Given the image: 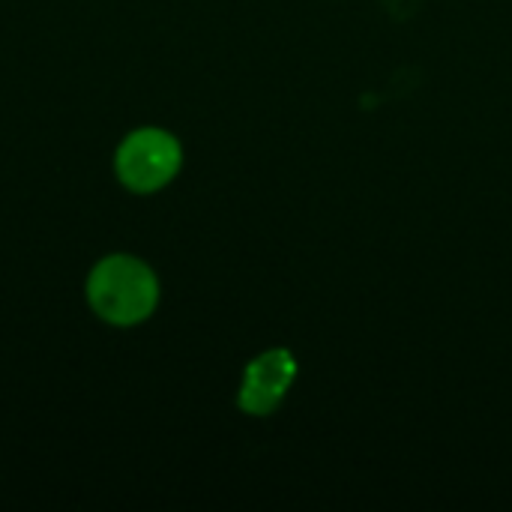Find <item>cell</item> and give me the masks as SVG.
<instances>
[{
	"label": "cell",
	"mask_w": 512,
	"mask_h": 512,
	"mask_svg": "<svg viewBox=\"0 0 512 512\" xmlns=\"http://www.w3.org/2000/svg\"><path fill=\"white\" fill-rule=\"evenodd\" d=\"M87 303L102 321L132 327L153 315L159 303V279L141 258L108 255L87 276Z\"/></svg>",
	"instance_id": "6da1fadb"
},
{
	"label": "cell",
	"mask_w": 512,
	"mask_h": 512,
	"mask_svg": "<svg viewBox=\"0 0 512 512\" xmlns=\"http://www.w3.org/2000/svg\"><path fill=\"white\" fill-rule=\"evenodd\" d=\"M180 165H183L180 141L156 126L129 132L117 147V159H114L120 183L138 195L159 192L162 186H168L177 177Z\"/></svg>",
	"instance_id": "7a4b0ae2"
},
{
	"label": "cell",
	"mask_w": 512,
	"mask_h": 512,
	"mask_svg": "<svg viewBox=\"0 0 512 512\" xmlns=\"http://www.w3.org/2000/svg\"><path fill=\"white\" fill-rule=\"evenodd\" d=\"M294 378H297V360L285 348L267 351L246 366L237 402L246 414L267 417L282 405Z\"/></svg>",
	"instance_id": "3957f363"
}]
</instances>
